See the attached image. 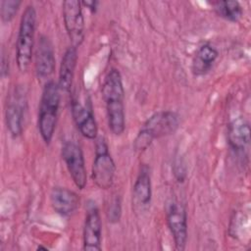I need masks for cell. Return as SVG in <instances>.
Returning <instances> with one entry per match:
<instances>
[{"label":"cell","instance_id":"6da1fadb","mask_svg":"<svg viewBox=\"0 0 251 251\" xmlns=\"http://www.w3.org/2000/svg\"><path fill=\"white\" fill-rule=\"evenodd\" d=\"M102 96L106 107L108 126L112 133L121 135L126 128L125 89L123 78L117 69H111L102 84Z\"/></svg>","mask_w":251,"mask_h":251},{"label":"cell","instance_id":"7a4b0ae2","mask_svg":"<svg viewBox=\"0 0 251 251\" xmlns=\"http://www.w3.org/2000/svg\"><path fill=\"white\" fill-rule=\"evenodd\" d=\"M179 126V117L173 111H159L143 124L133 140L135 151H145L155 139L174 133Z\"/></svg>","mask_w":251,"mask_h":251},{"label":"cell","instance_id":"3957f363","mask_svg":"<svg viewBox=\"0 0 251 251\" xmlns=\"http://www.w3.org/2000/svg\"><path fill=\"white\" fill-rule=\"evenodd\" d=\"M60 101L61 89L58 83L48 81L42 90L38 111V130L46 144L52 140L56 128Z\"/></svg>","mask_w":251,"mask_h":251},{"label":"cell","instance_id":"277c9868","mask_svg":"<svg viewBox=\"0 0 251 251\" xmlns=\"http://www.w3.org/2000/svg\"><path fill=\"white\" fill-rule=\"evenodd\" d=\"M35 28L36 11L32 5H28L22 15L16 43V61L22 73L27 71L32 59Z\"/></svg>","mask_w":251,"mask_h":251},{"label":"cell","instance_id":"5b68a950","mask_svg":"<svg viewBox=\"0 0 251 251\" xmlns=\"http://www.w3.org/2000/svg\"><path fill=\"white\" fill-rule=\"evenodd\" d=\"M116 165L105 137L99 136L95 143V157L92 164V180L100 189L112 187L116 175Z\"/></svg>","mask_w":251,"mask_h":251},{"label":"cell","instance_id":"8992f818","mask_svg":"<svg viewBox=\"0 0 251 251\" xmlns=\"http://www.w3.org/2000/svg\"><path fill=\"white\" fill-rule=\"evenodd\" d=\"M63 21L72 46L78 47L84 39L82 5L77 0H66L62 4Z\"/></svg>","mask_w":251,"mask_h":251},{"label":"cell","instance_id":"52a82bcc","mask_svg":"<svg viewBox=\"0 0 251 251\" xmlns=\"http://www.w3.org/2000/svg\"><path fill=\"white\" fill-rule=\"evenodd\" d=\"M26 104L25 90L19 86L15 87L7 98L5 109L7 128L13 137H18L22 134Z\"/></svg>","mask_w":251,"mask_h":251},{"label":"cell","instance_id":"ba28073f","mask_svg":"<svg viewBox=\"0 0 251 251\" xmlns=\"http://www.w3.org/2000/svg\"><path fill=\"white\" fill-rule=\"evenodd\" d=\"M62 158L75 186L83 189L87 182V174L80 146L73 140L66 141L62 147Z\"/></svg>","mask_w":251,"mask_h":251},{"label":"cell","instance_id":"9c48e42d","mask_svg":"<svg viewBox=\"0 0 251 251\" xmlns=\"http://www.w3.org/2000/svg\"><path fill=\"white\" fill-rule=\"evenodd\" d=\"M167 225L173 236L175 248L185 249L187 242V213L179 202H172L167 210Z\"/></svg>","mask_w":251,"mask_h":251},{"label":"cell","instance_id":"30bf717a","mask_svg":"<svg viewBox=\"0 0 251 251\" xmlns=\"http://www.w3.org/2000/svg\"><path fill=\"white\" fill-rule=\"evenodd\" d=\"M101 235L102 223L99 210L95 203H92L85 215L82 240L83 250L85 251H100L101 250Z\"/></svg>","mask_w":251,"mask_h":251},{"label":"cell","instance_id":"8fae6325","mask_svg":"<svg viewBox=\"0 0 251 251\" xmlns=\"http://www.w3.org/2000/svg\"><path fill=\"white\" fill-rule=\"evenodd\" d=\"M227 142L234 154L247 157L250 148V126L246 119L238 117L227 127Z\"/></svg>","mask_w":251,"mask_h":251},{"label":"cell","instance_id":"7c38bea8","mask_svg":"<svg viewBox=\"0 0 251 251\" xmlns=\"http://www.w3.org/2000/svg\"><path fill=\"white\" fill-rule=\"evenodd\" d=\"M71 111L73 120L79 132L88 139H96L98 126L92 111L75 99L72 101Z\"/></svg>","mask_w":251,"mask_h":251},{"label":"cell","instance_id":"4fadbf2b","mask_svg":"<svg viewBox=\"0 0 251 251\" xmlns=\"http://www.w3.org/2000/svg\"><path fill=\"white\" fill-rule=\"evenodd\" d=\"M35 72L38 77H49L55 71L54 48L50 39L41 35L35 50Z\"/></svg>","mask_w":251,"mask_h":251},{"label":"cell","instance_id":"5bb4252c","mask_svg":"<svg viewBox=\"0 0 251 251\" xmlns=\"http://www.w3.org/2000/svg\"><path fill=\"white\" fill-rule=\"evenodd\" d=\"M50 203L55 213L62 217H70L78 208L79 197L73 190L56 186L50 192Z\"/></svg>","mask_w":251,"mask_h":251},{"label":"cell","instance_id":"9a60e30c","mask_svg":"<svg viewBox=\"0 0 251 251\" xmlns=\"http://www.w3.org/2000/svg\"><path fill=\"white\" fill-rule=\"evenodd\" d=\"M77 62V48L70 46L64 53L59 70L58 85L61 91L69 92L73 85Z\"/></svg>","mask_w":251,"mask_h":251},{"label":"cell","instance_id":"2e32d148","mask_svg":"<svg viewBox=\"0 0 251 251\" xmlns=\"http://www.w3.org/2000/svg\"><path fill=\"white\" fill-rule=\"evenodd\" d=\"M219 57L218 50L211 44L205 43L201 45L195 52L191 71L195 75H206L213 67L214 63Z\"/></svg>","mask_w":251,"mask_h":251},{"label":"cell","instance_id":"e0dca14e","mask_svg":"<svg viewBox=\"0 0 251 251\" xmlns=\"http://www.w3.org/2000/svg\"><path fill=\"white\" fill-rule=\"evenodd\" d=\"M149 168L146 165L140 167L139 173L133 184V199L140 206H147L151 202L152 188Z\"/></svg>","mask_w":251,"mask_h":251},{"label":"cell","instance_id":"ac0fdd59","mask_svg":"<svg viewBox=\"0 0 251 251\" xmlns=\"http://www.w3.org/2000/svg\"><path fill=\"white\" fill-rule=\"evenodd\" d=\"M214 12L222 19L236 23L243 15V9L238 1L235 0H221L212 3Z\"/></svg>","mask_w":251,"mask_h":251},{"label":"cell","instance_id":"d6986e66","mask_svg":"<svg viewBox=\"0 0 251 251\" xmlns=\"http://www.w3.org/2000/svg\"><path fill=\"white\" fill-rule=\"evenodd\" d=\"M22 2L18 0H2L0 15L3 23H10L16 16Z\"/></svg>","mask_w":251,"mask_h":251},{"label":"cell","instance_id":"ffe728a7","mask_svg":"<svg viewBox=\"0 0 251 251\" xmlns=\"http://www.w3.org/2000/svg\"><path fill=\"white\" fill-rule=\"evenodd\" d=\"M122 216V202L119 196H116L110 202L107 209V218L108 221L112 224L118 223Z\"/></svg>","mask_w":251,"mask_h":251},{"label":"cell","instance_id":"44dd1931","mask_svg":"<svg viewBox=\"0 0 251 251\" xmlns=\"http://www.w3.org/2000/svg\"><path fill=\"white\" fill-rule=\"evenodd\" d=\"M174 174L177 181L182 182L186 176V167L180 160H176L174 165Z\"/></svg>","mask_w":251,"mask_h":251},{"label":"cell","instance_id":"7402d4cb","mask_svg":"<svg viewBox=\"0 0 251 251\" xmlns=\"http://www.w3.org/2000/svg\"><path fill=\"white\" fill-rule=\"evenodd\" d=\"M81 5L87 7L92 13H95L96 10H97V5H98V2L97 1H82L81 2Z\"/></svg>","mask_w":251,"mask_h":251},{"label":"cell","instance_id":"603a6c76","mask_svg":"<svg viewBox=\"0 0 251 251\" xmlns=\"http://www.w3.org/2000/svg\"><path fill=\"white\" fill-rule=\"evenodd\" d=\"M36 249H37V250H40V249H44V250H47V248H46V247H43V246H38Z\"/></svg>","mask_w":251,"mask_h":251}]
</instances>
